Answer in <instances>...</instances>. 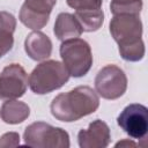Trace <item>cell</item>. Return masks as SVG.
Returning a JSON list of instances; mask_svg holds the SVG:
<instances>
[{"mask_svg": "<svg viewBox=\"0 0 148 148\" xmlns=\"http://www.w3.org/2000/svg\"><path fill=\"white\" fill-rule=\"evenodd\" d=\"M24 145L32 148H68L69 135L61 127H54L44 121H36L27 126Z\"/></svg>", "mask_w": 148, "mask_h": 148, "instance_id": "4", "label": "cell"}, {"mask_svg": "<svg viewBox=\"0 0 148 148\" xmlns=\"http://www.w3.org/2000/svg\"><path fill=\"white\" fill-rule=\"evenodd\" d=\"M57 0H24L18 18L29 29H43L50 18V14Z\"/></svg>", "mask_w": 148, "mask_h": 148, "instance_id": "9", "label": "cell"}, {"mask_svg": "<svg viewBox=\"0 0 148 148\" xmlns=\"http://www.w3.org/2000/svg\"><path fill=\"white\" fill-rule=\"evenodd\" d=\"M118 49L120 57L126 61H140L145 57V52H146L145 43L142 39L126 46H120Z\"/></svg>", "mask_w": 148, "mask_h": 148, "instance_id": "17", "label": "cell"}, {"mask_svg": "<svg viewBox=\"0 0 148 148\" xmlns=\"http://www.w3.org/2000/svg\"><path fill=\"white\" fill-rule=\"evenodd\" d=\"M20 145V135L16 132H7L0 136V148L16 147Z\"/></svg>", "mask_w": 148, "mask_h": 148, "instance_id": "19", "label": "cell"}, {"mask_svg": "<svg viewBox=\"0 0 148 148\" xmlns=\"http://www.w3.org/2000/svg\"><path fill=\"white\" fill-rule=\"evenodd\" d=\"M60 57L69 76L82 77L91 68V47L84 39L79 37L62 40L60 45Z\"/></svg>", "mask_w": 148, "mask_h": 148, "instance_id": "3", "label": "cell"}, {"mask_svg": "<svg viewBox=\"0 0 148 148\" xmlns=\"http://www.w3.org/2000/svg\"><path fill=\"white\" fill-rule=\"evenodd\" d=\"M111 140L110 128L106 123L96 119L89 124L88 128L81 130L77 134L80 148H105Z\"/></svg>", "mask_w": 148, "mask_h": 148, "instance_id": "10", "label": "cell"}, {"mask_svg": "<svg viewBox=\"0 0 148 148\" xmlns=\"http://www.w3.org/2000/svg\"><path fill=\"white\" fill-rule=\"evenodd\" d=\"M142 7H143L142 0H121V1H111L110 3V10L113 15L132 14L140 16Z\"/></svg>", "mask_w": 148, "mask_h": 148, "instance_id": "16", "label": "cell"}, {"mask_svg": "<svg viewBox=\"0 0 148 148\" xmlns=\"http://www.w3.org/2000/svg\"><path fill=\"white\" fill-rule=\"evenodd\" d=\"M25 53L36 61L47 59L52 53V42L47 35L35 30L30 32L24 40Z\"/></svg>", "mask_w": 148, "mask_h": 148, "instance_id": "11", "label": "cell"}, {"mask_svg": "<svg viewBox=\"0 0 148 148\" xmlns=\"http://www.w3.org/2000/svg\"><path fill=\"white\" fill-rule=\"evenodd\" d=\"M127 89V77L124 71L116 65H106L98 71L95 77V91L105 99H117Z\"/></svg>", "mask_w": 148, "mask_h": 148, "instance_id": "5", "label": "cell"}, {"mask_svg": "<svg viewBox=\"0 0 148 148\" xmlns=\"http://www.w3.org/2000/svg\"><path fill=\"white\" fill-rule=\"evenodd\" d=\"M109 27L110 34L118 44V47L126 46L142 39V22L138 15H113Z\"/></svg>", "mask_w": 148, "mask_h": 148, "instance_id": "6", "label": "cell"}, {"mask_svg": "<svg viewBox=\"0 0 148 148\" xmlns=\"http://www.w3.org/2000/svg\"><path fill=\"white\" fill-rule=\"evenodd\" d=\"M16 28V18L13 14L0 12V58L8 53L14 45L13 34Z\"/></svg>", "mask_w": 148, "mask_h": 148, "instance_id": "14", "label": "cell"}, {"mask_svg": "<svg viewBox=\"0 0 148 148\" xmlns=\"http://www.w3.org/2000/svg\"><path fill=\"white\" fill-rule=\"evenodd\" d=\"M53 32L58 39L66 40V39L80 37L83 31L80 23L75 18L74 14L60 13L56 18Z\"/></svg>", "mask_w": 148, "mask_h": 148, "instance_id": "12", "label": "cell"}, {"mask_svg": "<svg viewBox=\"0 0 148 148\" xmlns=\"http://www.w3.org/2000/svg\"><path fill=\"white\" fill-rule=\"evenodd\" d=\"M0 116L6 124H20L30 116V108L24 102L17 99H6L1 106Z\"/></svg>", "mask_w": 148, "mask_h": 148, "instance_id": "13", "label": "cell"}, {"mask_svg": "<svg viewBox=\"0 0 148 148\" xmlns=\"http://www.w3.org/2000/svg\"><path fill=\"white\" fill-rule=\"evenodd\" d=\"M69 80V74L62 62L45 60L37 65L29 76V87L37 95L49 94L61 88Z\"/></svg>", "mask_w": 148, "mask_h": 148, "instance_id": "2", "label": "cell"}, {"mask_svg": "<svg viewBox=\"0 0 148 148\" xmlns=\"http://www.w3.org/2000/svg\"><path fill=\"white\" fill-rule=\"evenodd\" d=\"M123 147V146H136L134 142H132V141H130V140H124V141H120V142H118L117 145H116V147Z\"/></svg>", "mask_w": 148, "mask_h": 148, "instance_id": "20", "label": "cell"}, {"mask_svg": "<svg viewBox=\"0 0 148 148\" xmlns=\"http://www.w3.org/2000/svg\"><path fill=\"white\" fill-rule=\"evenodd\" d=\"M98 106V94L88 86H79L56 96L51 102L50 109L57 120L72 123L94 113Z\"/></svg>", "mask_w": 148, "mask_h": 148, "instance_id": "1", "label": "cell"}, {"mask_svg": "<svg viewBox=\"0 0 148 148\" xmlns=\"http://www.w3.org/2000/svg\"><path fill=\"white\" fill-rule=\"evenodd\" d=\"M67 5L75 10L101 9L103 0H66Z\"/></svg>", "mask_w": 148, "mask_h": 148, "instance_id": "18", "label": "cell"}, {"mask_svg": "<svg viewBox=\"0 0 148 148\" xmlns=\"http://www.w3.org/2000/svg\"><path fill=\"white\" fill-rule=\"evenodd\" d=\"M29 84L25 69L20 64H10L0 73V99H16L24 95Z\"/></svg>", "mask_w": 148, "mask_h": 148, "instance_id": "8", "label": "cell"}, {"mask_svg": "<svg viewBox=\"0 0 148 148\" xmlns=\"http://www.w3.org/2000/svg\"><path fill=\"white\" fill-rule=\"evenodd\" d=\"M75 18L80 23L82 31L92 32L98 30L104 22V13L102 9L75 10Z\"/></svg>", "mask_w": 148, "mask_h": 148, "instance_id": "15", "label": "cell"}, {"mask_svg": "<svg viewBox=\"0 0 148 148\" xmlns=\"http://www.w3.org/2000/svg\"><path fill=\"white\" fill-rule=\"evenodd\" d=\"M117 123L128 136L142 140L148 133V109L139 103L130 104L120 112Z\"/></svg>", "mask_w": 148, "mask_h": 148, "instance_id": "7", "label": "cell"}, {"mask_svg": "<svg viewBox=\"0 0 148 148\" xmlns=\"http://www.w3.org/2000/svg\"><path fill=\"white\" fill-rule=\"evenodd\" d=\"M112 1H121V0H112Z\"/></svg>", "mask_w": 148, "mask_h": 148, "instance_id": "21", "label": "cell"}]
</instances>
